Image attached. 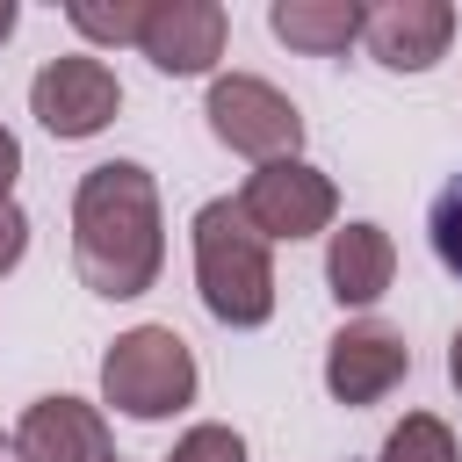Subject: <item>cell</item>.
I'll list each match as a JSON object with an SVG mask.
<instances>
[{
	"mask_svg": "<svg viewBox=\"0 0 462 462\" xmlns=\"http://www.w3.org/2000/svg\"><path fill=\"white\" fill-rule=\"evenodd\" d=\"M166 231H159V188L137 159H108L79 173L72 195V267L94 296L123 303L159 282Z\"/></svg>",
	"mask_w": 462,
	"mask_h": 462,
	"instance_id": "1",
	"label": "cell"
},
{
	"mask_svg": "<svg viewBox=\"0 0 462 462\" xmlns=\"http://www.w3.org/2000/svg\"><path fill=\"white\" fill-rule=\"evenodd\" d=\"M195 289H202V303H209L217 325H267L274 318L267 238L245 224V209L231 195L195 209Z\"/></svg>",
	"mask_w": 462,
	"mask_h": 462,
	"instance_id": "2",
	"label": "cell"
},
{
	"mask_svg": "<svg viewBox=\"0 0 462 462\" xmlns=\"http://www.w3.org/2000/svg\"><path fill=\"white\" fill-rule=\"evenodd\" d=\"M101 397L130 419H173L195 404V354L173 325H130L101 354Z\"/></svg>",
	"mask_w": 462,
	"mask_h": 462,
	"instance_id": "3",
	"label": "cell"
},
{
	"mask_svg": "<svg viewBox=\"0 0 462 462\" xmlns=\"http://www.w3.org/2000/svg\"><path fill=\"white\" fill-rule=\"evenodd\" d=\"M202 116H209L217 144H231V152H245V159H260V166L296 159V144H303V116H296V101H289L282 87L253 79V72H224V79H209Z\"/></svg>",
	"mask_w": 462,
	"mask_h": 462,
	"instance_id": "4",
	"label": "cell"
},
{
	"mask_svg": "<svg viewBox=\"0 0 462 462\" xmlns=\"http://www.w3.org/2000/svg\"><path fill=\"white\" fill-rule=\"evenodd\" d=\"M238 209H245V224H253L260 238H289V245H296V238H318V231L332 224L339 188H332L318 166H303V159H274V166L245 173Z\"/></svg>",
	"mask_w": 462,
	"mask_h": 462,
	"instance_id": "5",
	"label": "cell"
},
{
	"mask_svg": "<svg viewBox=\"0 0 462 462\" xmlns=\"http://www.w3.org/2000/svg\"><path fill=\"white\" fill-rule=\"evenodd\" d=\"M116 108H123V87H116V72H108L101 58H87V51L51 58V65L29 79V116H36L51 137H65V144L108 130Z\"/></svg>",
	"mask_w": 462,
	"mask_h": 462,
	"instance_id": "6",
	"label": "cell"
},
{
	"mask_svg": "<svg viewBox=\"0 0 462 462\" xmlns=\"http://www.w3.org/2000/svg\"><path fill=\"white\" fill-rule=\"evenodd\" d=\"M224 36H231V22H224L217 0H152L137 51H144L159 72L195 79V72H209V65L224 58Z\"/></svg>",
	"mask_w": 462,
	"mask_h": 462,
	"instance_id": "7",
	"label": "cell"
},
{
	"mask_svg": "<svg viewBox=\"0 0 462 462\" xmlns=\"http://www.w3.org/2000/svg\"><path fill=\"white\" fill-rule=\"evenodd\" d=\"M404 368H411V346H404L390 325H346V332H332V346H325V390H332L339 404H375V397H390V390L404 383Z\"/></svg>",
	"mask_w": 462,
	"mask_h": 462,
	"instance_id": "8",
	"label": "cell"
},
{
	"mask_svg": "<svg viewBox=\"0 0 462 462\" xmlns=\"http://www.w3.org/2000/svg\"><path fill=\"white\" fill-rule=\"evenodd\" d=\"M14 462H116L108 419L79 397H36L14 426Z\"/></svg>",
	"mask_w": 462,
	"mask_h": 462,
	"instance_id": "9",
	"label": "cell"
},
{
	"mask_svg": "<svg viewBox=\"0 0 462 462\" xmlns=\"http://www.w3.org/2000/svg\"><path fill=\"white\" fill-rule=\"evenodd\" d=\"M448 36H455V7L448 0H383V7H368V29H361L375 65H390V72L440 65Z\"/></svg>",
	"mask_w": 462,
	"mask_h": 462,
	"instance_id": "10",
	"label": "cell"
},
{
	"mask_svg": "<svg viewBox=\"0 0 462 462\" xmlns=\"http://www.w3.org/2000/svg\"><path fill=\"white\" fill-rule=\"evenodd\" d=\"M390 274H397V245H390L383 224H346V231H332V245H325V282H332V296H339L346 310L375 303V296L390 289Z\"/></svg>",
	"mask_w": 462,
	"mask_h": 462,
	"instance_id": "11",
	"label": "cell"
},
{
	"mask_svg": "<svg viewBox=\"0 0 462 462\" xmlns=\"http://www.w3.org/2000/svg\"><path fill=\"white\" fill-rule=\"evenodd\" d=\"M267 29H274L289 51L332 58V51H346V43L368 29V7H361V0H274V7H267Z\"/></svg>",
	"mask_w": 462,
	"mask_h": 462,
	"instance_id": "12",
	"label": "cell"
},
{
	"mask_svg": "<svg viewBox=\"0 0 462 462\" xmlns=\"http://www.w3.org/2000/svg\"><path fill=\"white\" fill-rule=\"evenodd\" d=\"M375 462H462V455H455L448 419H433V411H404V426L383 440Z\"/></svg>",
	"mask_w": 462,
	"mask_h": 462,
	"instance_id": "13",
	"label": "cell"
},
{
	"mask_svg": "<svg viewBox=\"0 0 462 462\" xmlns=\"http://www.w3.org/2000/svg\"><path fill=\"white\" fill-rule=\"evenodd\" d=\"M144 0H116V7H94V0H72L65 7V22L79 29V36H94V43H144Z\"/></svg>",
	"mask_w": 462,
	"mask_h": 462,
	"instance_id": "14",
	"label": "cell"
},
{
	"mask_svg": "<svg viewBox=\"0 0 462 462\" xmlns=\"http://www.w3.org/2000/svg\"><path fill=\"white\" fill-rule=\"evenodd\" d=\"M426 231H433V253H440V267L462 282V173L433 195V209H426Z\"/></svg>",
	"mask_w": 462,
	"mask_h": 462,
	"instance_id": "15",
	"label": "cell"
},
{
	"mask_svg": "<svg viewBox=\"0 0 462 462\" xmlns=\"http://www.w3.org/2000/svg\"><path fill=\"white\" fill-rule=\"evenodd\" d=\"M166 462H245V440H238L231 426H217V419H209V426H188V433L173 440V455H166Z\"/></svg>",
	"mask_w": 462,
	"mask_h": 462,
	"instance_id": "16",
	"label": "cell"
},
{
	"mask_svg": "<svg viewBox=\"0 0 462 462\" xmlns=\"http://www.w3.org/2000/svg\"><path fill=\"white\" fill-rule=\"evenodd\" d=\"M22 245H29V217H22L14 202H0V274L22 260Z\"/></svg>",
	"mask_w": 462,
	"mask_h": 462,
	"instance_id": "17",
	"label": "cell"
},
{
	"mask_svg": "<svg viewBox=\"0 0 462 462\" xmlns=\"http://www.w3.org/2000/svg\"><path fill=\"white\" fill-rule=\"evenodd\" d=\"M14 173H22V144H14V130H0V202H7Z\"/></svg>",
	"mask_w": 462,
	"mask_h": 462,
	"instance_id": "18",
	"label": "cell"
},
{
	"mask_svg": "<svg viewBox=\"0 0 462 462\" xmlns=\"http://www.w3.org/2000/svg\"><path fill=\"white\" fill-rule=\"evenodd\" d=\"M448 375H455V390H462V332H455V346H448Z\"/></svg>",
	"mask_w": 462,
	"mask_h": 462,
	"instance_id": "19",
	"label": "cell"
},
{
	"mask_svg": "<svg viewBox=\"0 0 462 462\" xmlns=\"http://www.w3.org/2000/svg\"><path fill=\"white\" fill-rule=\"evenodd\" d=\"M7 29H14V0H0V43H7Z\"/></svg>",
	"mask_w": 462,
	"mask_h": 462,
	"instance_id": "20",
	"label": "cell"
},
{
	"mask_svg": "<svg viewBox=\"0 0 462 462\" xmlns=\"http://www.w3.org/2000/svg\"><path fill=\"white\" fill-rule=\"evenodd\" d=\"M0 462H14V440H7V433H0Z\"/></svg>",
	"mask_w": 462,
	"mask_h": 462,
	"instance_id": "21",
	"label": "cell"
},
{
	"mask_svg": "<svg viewBox=\"0 0 462 462\" xmlns=\"http://www.w3.org/2000/svg\"><path fill=\"white\" fill-rule=\"evenodd\" d=\"M116 462H123V455H116Z\"/></svg>",
	"mask_w": 462,
	"mask_h": 462,
	"instance_id": "22",
	"label": "cell"
}]
</instances>
